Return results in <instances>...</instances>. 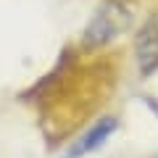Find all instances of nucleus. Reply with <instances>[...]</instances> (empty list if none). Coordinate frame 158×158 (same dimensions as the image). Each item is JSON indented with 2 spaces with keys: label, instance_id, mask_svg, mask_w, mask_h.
<instances>
[{
  "label": "nucleus",
  "instance_id": "f257e3e1",
  "mask_svg": "<svg viewBox=\"0 0 158 158\" xmlns=\"http://www.w3.org/2000/svg\"><path fill=\"white\" fill-rule=\"evenodd\" d=\"M129 27V11L118 3H106L103 8H98L92 21L87 24L85 29V42L92 48L98 45H106L116 37L118 32H124Z\"/></svg>",
  "mask_w": 158,
  "mask_h": 158
},
{
  "label": "nucleus",
  "instance_id": "f03ea898",
  "mask_svg": "<svg viewBox=\"0 0 158 158\" xmlns=\"http://www.w3.org/2000/svg\"><path fill=\"white\" fill-rule=\"evenodd\" d=\"M135 53H137V63H140L142 71H150V69L158 66V16H150L137 32Z\"/></svg>",
  "mask_w": 158,
  "mask_h": 158
},
{
  "label": "nucleus",
  "instance_id": "7ed1b4c3",
  "mask_svg": "<svg viewBox=\"0 0 158 158\" xmlns=\"http://www.w3.org/2000/svg\"><path fill=\"white\" fill-rule=\"evenodd\" d=\"M113 132H116V118H103V121H98V124L71 148V156H85V153H90V150H98Z\"/></svg>",
  "mask_w": 158,
  "mask_h": 158
},
{
  "label": "nucleus",
  "instance_id": "20e7f679",
  "mask_svg": "<svg viewBox=\"0 0 158 158\" xmlns=\"http://www.w3.org/2000/svg\"><path fill=\"white\" fill-rule=\"evenodd\" d=\"M142 100L148 103V108H153V111L158 113V100H156V98H142Z\"/></svg>",
  "mask_w": 158,
  "mask_h": 158
}]
</instances>
